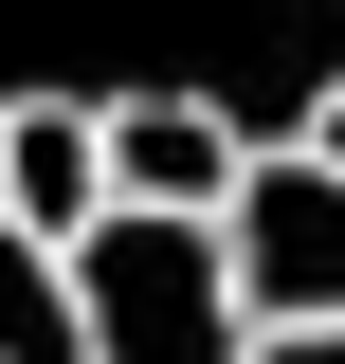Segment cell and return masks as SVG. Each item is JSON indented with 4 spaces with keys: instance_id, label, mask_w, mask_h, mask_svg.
<instances>
[{
    "instance_id": "7a4b0ae2",
    "label": "cell",
    "mask_w": 345,
    "mask_h": 364,
    "mask_svg": "<svg viewBox=\"0 0 345 364\" xmlns=\"http://www.w3.org/2000/svg\"><path fill=\"white\" fill-rule=\"evenodd\" d=\"M236 291H255V328H345V164H309V146H255V182H236Z\"/></svg>"
},
{
    "instance_id": "52a82bcc",
    "label": "cell",
    "mask_w": 345,
    "mask_h": 364,
    "mask_svg": "<svg viewBox=\"0 0 345 364\" xmlns=\"http://www.w3.org/2000/svg\"><path fill=\"white\" fill-rule=\"evenodd\" d=\"M291 146H309V164H345V91H309V128H291Z\"/></svg>"
},
{
    "instance_id": "8992f818",
    "label": "cell",
    "mask_w": 345,
    "mask_h": 364,
    "mask_svg": "<svg viewBox=\"0 0 345 364\" xmlns=\"http://www.w3.org/2000/svg\"><path fill=\"white\" fill-rule=\"evenodd\" d=\"M255 364H345V328H255Z\"/></svg>"
},
{
    "instance_id": "6da1fadb",
    "label": "cell",
    "mask_w": 345,
    "mask_h": 364,
    "mask_svg": "<svg viewBox=\"0 0 345 364\" xmlns=\"http://www.w3.org/2000/svg\"><path fill=\"white\" fill-rule=\"evenodd\" d=\"M73 310H91V364H255V291H236V237L218 219H109L73 237Z\"/></svg>"
},
{
    "instance_id": "5b68a950",
    "label": "cell",
    "mask_w": 345,
    "mask_h": 364,
    "mask_svg": "<svg viewBox=\"0 0 345 364\" xmlns=\"http://www.w3.org/2000/svg\"><path fill=\"white\" fill-rule=\"evenodd\" d=\"M0 364H91V310H73V237L0 219Z\"/></svg>"
},
{
    "instance_id": "277c9868",
    "label": "cell",
    "mask_w": 345,
    "mask_h": 364,
    "mask_svg": "<svg viewBox=\"0 0 345 364\" xmlns=\"http://www.w3.org/2000/svg\"><path fill=\"white\" fill-rule=\"evenodd\" d=\"M0 219L37 237L109 219V91H0Z\"/></svg>"
},
{
    "instance_id": "3957f363",
    "label": "cell",
    "mask_w": 345,
    "mask_h": 364,
    "mask_svg": "<svg viewBox=\"0 0 345 364\" xmlns=\"http://www.w3.org/2000/svg\"><path fill=\"white\" fill-rule=\"evenodd\" d=\"M236 182H255V128H236L218 91H109V200H146V219H236Z\"/></svg>"
}]
</instances>
